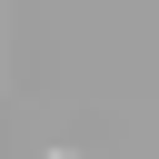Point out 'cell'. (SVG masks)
<instances>
[{
    "mask_svg": "<svg viewBox=\"0 0 159 159\" xmlns=\"http://www.w3.org/2000/svg\"><path fill=\"white\" fill-rule=\"evenodd\" d=\"M40 159H80V149H40Z\"/></svg>",
    "mask_w": 159,
    "mask_h": 159,
    "instance_id": "obj_1",
    "label": "cell"
}]
</instances>
